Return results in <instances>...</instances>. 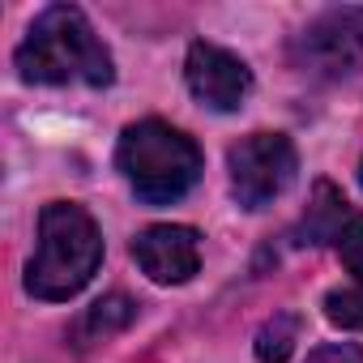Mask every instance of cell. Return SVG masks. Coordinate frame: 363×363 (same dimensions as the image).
Here are the masks:
<instances>
[{
  "label": "cell",
  "instance_id": "4",
  "mask_svg": "<svg viewBox=\"0 0 363 363\" xmlns=\"http://www.w3.org/2000/svg\"><path fill=\"white\" fill-rule=\"evenodd\" d=\"M231 167V193L244 210H265L274 197L291 189V179L299 171L295 141L282 133H252L227 154Z\"/></svg>",
  "mask_w": 363,
  "mask_h": 363
},
{
  "label": "cell",
  "instance_id": "6",
  "mask_svg": "<svg viewBox=\"0 0 363 363\" xmlns=\"http://www.w3.org/2000/svg\"><path fill=\"white\" fill-rule=\"evenodd\" d=\"M303 240L308 244H333L342 265L363 282V214L346 206V197L320 179L312 189V206L303 214Z\"/></svg>",
  "mask_w": 363,
  "mask_h": 363
},
{
  "label": "cell",
  "instance_id": "8",
  "mask_svg": "<svg viewBox=\"0 0 363 363\" xmlns=\"http://www.w3.org/2000/svg\"><path fill=\"white\" fill-rule=\"evenodd\" d=\"M133 257H137V265L150 282L179 286L201 269V235L193 227H179V223L145 227L133 240Z\"/></svg>",
  "mask_w": 363,
  "mask_h": 363
},
{
  "label": "cell",
  "instance_id": "11",
  "mask_svg": "<svg viewBox=\"0 0 363 363\" xmlns=\"http://www.w3.org/2000/svg\"><path fill=\"white\" fill-rule=\"evenodd\" d=\"M325 316L342 329H359L363 333V286H337L325 295Z\"/></svg>",
  "mask_w": 363,
  "mask_h": 363
},
{
  "label": "cell",
  "instance_id": "2",
  "mask_svg": "<svg viewBox=\"0 0 363 363\" xmlns=\"http://www.w3.org/2000/svg\"><path fill=\"white\" fill-rule=\"evenodd\" d=\"M103 265V235L77 201H52L39 214V244L26 265V291L35 299H73Z\"/></svg>",
  "mask_w": 363,
  "mask_h": 363
},
{
  "label": "cell",
  "instance_id": "5",
  "mask_svg": "<svg viewBox=\"0 0 363 363\" xmlns=\"http://www.w3.org/2000/svg\"><path fill=\"white\" fill-rule=\"evenodd\" d=\"M295 56L312 73H350L363 65V9H333L316 18L299 43Z\"/></svg>",
  "mask_w": 363,
  "mask_h": 363
},
{
  "label": "cell",
  "instance_id": "1",
  "mask_svg": "<svg viewBox=\"0 0 363 363\" xmlns=\"http://www.w3.org/2000/svg\"><path fill=\"white\" fill-rule=\"evenodd\" d=\"M13 65L22 73V82L30 86H111L116 69H111V52L103 48V39L94 35V26L86 22L82 9L73 5H52L43 9L26 39L13 52Z\"/></svg>",
  "mask_w": 363,
  "mask_h": 363
},
{
  "label": "cell",
  "instance_id": "10",
  "mask_svg": "<svg viewBox=\"0 0 363 363\" xmlns=\"http://www.w3.org/2000/svg\"><path fill=\"white\" fill-rule=\"evenodd\" d=\"M295 333H299L295 316H274V320L257 333V359H261V363H286L291 350H295Z\"/></svg>",
  "mask_w": 363,
  "mask_h": 363
},
{
  "label": "cell",
  "instance_id": "9",
  "mask_svg": "<svg viewBox=\"0 0 363 363\" xmlns=\"http://www.w3.org/2000/svg\"><path fill=\"white\" fill-rule=\"evenodd\" d=\"M133 316H137V303H133L128 295H107V299H99V303H90V308L82 312V320L73 325V342H77L82 350H86V346H99V342L116 337L120 329H128Z\"/></svg>",
  "mask_w": 363,
  "mask_h": 363
},
{
  "label": "cell",
  "instance_id": "7",
  "mask_svg": "<svg viewBox=\"0 0 363 363\" xmlns=\"http://www.w3.org/2000/svg\"><path fill=\"white\" fill-rule=\"evenodd\" d=\"M184 77L193 99H201L214 111H235L252 94V73L240 56H231L218 43H193L184 60Z\"/></svg>",
  "mask_w": 363,
  "mask_h": 363
},
{
  "label": "cell",
  "instance_id": "3",
  "mask_svg": "<svg viewBox=\"0 0 363 363\" xmlns=\"http://www.w3.org/2000/svg\"><path fill=\"white\" fill-rule=\"evenodd\" d=\"M116 162L133 193L150 206L179 201L201 179V150L189 133H179L162 120H137L120 133Z\"/></svg>",
  "mask_w": 363,
  "mask_h": 363
},
{
  "label": "cell",
  "instance_id": "13",
  "mask_svg": "<svg viewBox=\"0 0 363 363\" xmlns=\"http://www.w3.org/2000/svg\"><path fill=\"white\" fill-rule=\"evenodd\" d=\"M359 184H363V162H359Z\"/></svg>",
  "mask_w": 363,
  "mask_h": 363
},
{
  "label": "cell",
  "instance_id": "12",
  "mask_svg": "<svg viewBox=\"0 0 363 363\" xmlns=\"http://www.w3.org/2000/svg\"><path fill=\"white\" fill-rule=\"evenodd\" d=\"M308 363H363V346L354 342H329L308 354Z\"/></svg>",
  "mask_w": 363,
  "mask_h": 363
}]
</instances>
